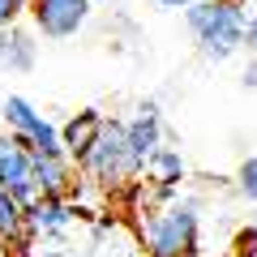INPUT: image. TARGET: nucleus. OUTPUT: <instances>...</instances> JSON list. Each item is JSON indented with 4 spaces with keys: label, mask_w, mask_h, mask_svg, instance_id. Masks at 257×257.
Masks as SVG:
<instances>
[{
    "label": "nucleus",
    "mask_w": 257,
    "mask_h": 257,
    "mask_svg": "<svg viewBox=\"0 0 257 257\" xmlns=\"http://www.w3.org/2000/svg\"><path fill=\"white\" fill-rule=\"evenodd\" d=\"M244 26L248 13L240 0H197L184 9V30H189L197 56L210 64H223L236 52H244Z\"/></svg>",
    "instance_id": "obj_1"
},
{
    "label": "nucleus",
    "mask_w": 257,
    "mask_h": 257,
    "mask_svg": "<svg viewBox=\"0 0 257 257\" xmlns=\"http://www.w3.org/2000/svg\"><path fill=\"white\" fill-rule=\"evenodd\" d=\"M77 176H82L86 184H94L99 193H128V189H138V180H142V163L128 155L124 120H116V116L103 120L99 142H94L90 155L82 159Z\"/></svg>",
    "instance_id": "obj_2"
},
{
    "label": "nucleus",
    "mask_w": 257,
    "mask_h": 257,
    "mask_svg": "<svg viewBox=\"0 0 257 257\" xmlns=\"http://www.w3.org/2000/svg\"><path fill=\"white\" fill-rule=\"evenodd\" d=\"M142 244H146V257H197L202 248L197 202L176 197V202L142 214Z\"/></svg>",
    "instance_id": "obj_3"
},
{
    "label": "nucleus",
    "mask_w": 257,
    "mask_h": 257,
    "mask_svg": "<svg viewBox=\"0 0 257 257\" xmlns=\"http://www.w3.org/2000/svg\"><path fill=\"white\" fill-rule=\"evenodd\" d=\"M0 120H5V128H9L13 138L26 142L30 155H64L60 150V128H56L30 99L9 94V99L0 103Z\"/></svg>",
    "instance_id": "obj_4"
},
{
    "label": "nucleus",
    "mask_w": 257,
    "mask_h": 257,
    "mask_svg": "<svg viewBox=\"0 0 257 257\" xmlns=\"http://www.w3.org/2000/svg\"><path fill=\"white\" fill-rule=\"evenodd\" d=\"M90 13H94V0H30L26 18L35 26V35L60 43V39H73L90 22Z\"/></svg>",
    "instance_id": "obj_5"
},
{
    "label": "nucleus",
    "mask_w": 257,
    "mask_h": 257,
    "mask_svg": "<svg viewBox=\"0 0 257 257\" xmlns=\"http://www.w3.org/2000/svg\"><path fill=\"white\" fill-rule=\"evenodd\" d=\"M0 189H9L22 206H30L39 197L35 180H30V150H26V142L13 138V133L0 138Z\"/></svg>",
    "instance_id": "obj_6"
},
{
    "label": "nucleus",
    "mask_w": 257,
    "mask_h": 257,
    "mask_svg": "<svg viewBox=\"0 0 257 257\" xmlns=\"http://www.w3.org/2000/svg\"><path fill=\"white\" fill-rule=\"evenodd\" d=\"M163 133H167V124H163V111H159V103H155V99L138 103V116H128V120H124L128 155L146 167V159L155 155L159 146H163Z\"/></svg>",
    "instance_id": "obj_7"
},
{
    "label": "nucleus",
    "mask_w": 257,
    "mask_h": 257,
    "mask_svg": "<svg viewBox=\"0 0 257 257\" xmlns=\"http://www.w3.org/2000/svg\"><path fill=\"white\" fill-rule=\"evenodd\" d=\"M103 111L99 107H82L77 116H69L64 124H56L60 128V150H64V159L73 167H82V159L90 155V146L99 142V128H103Z\"/></svg>",
    "instance_id": "obj_8"
},
{
    "label": "nucleus",
    "mask_w": 257,
    "mask_h": 257,
    "mask_svg": "<svg viewBox=\"0 0 257 257\" xmlns=\"http://www.w3.org/2000/svg\"><path fill=\"white\" fill-rule=\"evenodd\" d=\"M35 30L18 26H5L0 30V73H30L39 60V43H35Z\"/></svg>",
    "instance_id": "obj_9"
},
{
    "label": "nucleus",
    "mask_w": 257,
    "mask_h": 257,
    "mask_svg": "<svg viewBox=\"0 0 257 257\" xmlns=\"http://www.w3.org/2000/svg\"><path fill=\"white\" fill-rule=\"evenodd\" d=\"M73 206H69V197H43L39 193L35 202L26 206V219H30V231L35 236H60L69 223H73Z\"/></svg>",
    "instance_id": "obj_10"
},
{
    "label": "nucleus",
    "mask_w": 257,
    "mask_h": 257,
    "mask_svg": "<svg viewBox=\"0 0 257 257\" xmlns=\"http://www.w3.org/2000/svg\"><path fill=\"white\" fill-rule=\"evenodd\" d=\"M35 231H30V219H26V206L13 197L9 189H0V244L5 248H30Z\"/></svg>",
    "instance_id": "obj_11"
},
{
    "label": "nucleus",
    "mask_w": 257,
    "mask_h": 257,
    "mask_svg": "<svg viewBox=\"0 0 257 257\" xmlns=\"http://www.w3.org/2000/svg\"><path fill=\"white\" fill-rule=\"evenodd\" d=\"M142 176H146V184H159V189H172V193H180V180L189 176V163H184L180 146H159L155 155L146 159Z\"/></svg>",
    "instance_id": "obj_12"
},
{
    "label": "nucleus",
    "mask_w": 257,
    "mask_h": 257,
    "mask_svg": "<svg viewBox=\"0 0 257 257\" xmlns=\"http://www.w3.org/2000/svg\"><path fill=\"white\" fill-rule=\"evenodd\" d=\"M236 189H240V197L257 202V155H248L244 163H240V172H236Z\"/></svg>",
    "instance_id": "obj_13"
},
{
    "label": "nucleus",
    "mask_w": 257,
    "mask_h": 257,
    "mask_svg": "<svg viewBox=\"0 0 257 257\" xmlns=\"http://www.w3.org/2000/svg\"><path fill=\"white\" fill-rule=\"evenodd\" d=\"M26 9H30V0H0V30L18 26V22L26 18Z\"/></svg>",
    "instance_id": "obj_14"
},
{
    "label": "nucleus",
    "mask_w": 257,
    "mask_h": 257,
    "mask_svg": "<svg viewBox=\"0 0 257 257\" xmlns=\"http://www.w3.org/2000/svg\"><path fill=\"white\" fill-rule=\"evenodd\" d=\"M244 52L257 56V18H248V26H244Z\"/></svg>",
    "instance_id": "obj_15"
},
{
    "label": "nucleus",
    "mask_w": 257,
    "mask_h": 257,
    "mask_svg": "<svg viewBox=\"0 0 257 257\" xmlns=\"http://www.w3.org/2000/svg\"><path fill=\"white\" fill-rule=\"evenodd\" d=\"M244 90L257 94V56H248V64H244Z\"/></svg>",
    "instance_id": "obj_16"
},
{
    "label": "nucleus",
    "mask_w": 257,
    "mask_h": 257,
    "mask_svg": "<svg viewBox=\"0 0 257 257\" xmlns=\"http://www.w3.org/2000/svg\"><path fill=\"white\" fill-rule=\"evenodd\" d=\"M155 5H159V9H189V5H197V0H155Z\"/></svg>",
    "instance_id": "obj_17"
}]
</instances>
